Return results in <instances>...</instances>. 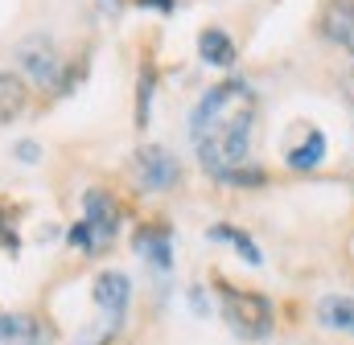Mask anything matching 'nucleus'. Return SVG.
Instances as JSON below:
<instances>
[{
  "instance_id": "1",
  "label": "nucleus",
  "mask_w": 354,
  "mask_h": 345,
  "mask_svg": "<svg viewBox=\"0 0 354 345\" xmlns=\"http://www.w3.org/2000/svg\"><path fill=\"white\" fill-rule=\"evenodd\" d=\"M252 119H256V95H248L243 103H235V107L194 144L202 169L210 172L214 181H218L223 172L248 165V152H252Z\"/></svg>"
},
{
  "instance_id": "2",
  "label": "nucleus",
  "mask_w": 354,
  "mask_h": 345,
  "mask_svg": "<svg viewBox=\"0 0 354 345\" xmlns=\"http://www.w3.org/2000/svg\"><path fill=\"white\" fill-rule=\"evenodd\" d=\"M120 235V206L111 193L103 189H87L83 193V222H75L66 230V243L79 251H103L111 247V239Z\"/></svg>"
},
{
  "instance_id": "7",
  "label": "nucleus",
  "mask_w": 354,
  "mask_h": 345,
  "mask_svg": "<svg viewBox=\"0 0 354 345\" xmlns=\"http://www.w3.org/2000/svg\"><path fill=\"white\" fill-rule=\"evenodd\" d=\"M132 251L145 259L157 275H169V271H174V239H169L165 226H153V222L136 226V235H132Z\"/></svg>"
},
{
  "instance_id": "3",
  "label": "nucleus",
  "mask_w": 354,
  "mask_h": 345,
  "mask_svg": "<svg viewBox=\"0 0 354 345\" xmlns=\"http://www.w3.org/2000/svg\"><path fill=\"white\" fill-rule=\"evenodd\" d=\"M218 292H223V317L227 325L243 337V342H264L272 333V300L264 292H252V288H231L227 279H218Z\"/></svg>"
},
{
  "instance_id": "13",
  "label": "nucleus",
  "mask_w": 354,
  "mask_h": 345,
  "mask_svg": "<svg viewBox=\"0 0 354 345\" xmlns=\"http://www.w3.org/2000/svg\"><path fill=\"white\" fill-rule=\"evenodd\" d=\"M288 169L292 172H309V169H317L322 161H326V136L317 132V128H309L305 136H301V144L297 148H288Z\"/></svg>"
},
{
  "instance_id": "18",
  "label": "nucleus",
  "mask_w": 354,
  "mask_h": 345,
  "mask_svg": "<svg viewBox=\"0 0 354 345\" xmlns=\"http://www.w3.org/2000/svg\"><path fill=\"white\" fill-rule=\"evenodd\" d=\"M132 4H136V8H153V12H165V17H169V12H177V0H132Z\"/></svg>"
},
{
  "instance_id": "4",
  "label": "nucleus",
  "mask_w": 354,
  "mask_h": 345,
  "mask_svg": "<svg viewBox=\"0 0 354 345\" xmlns=\"http://www.w3.org/2000/svg\"><path fill=\"white\" fill-rule=\"evenodd\" d=\"M17 58L29 70V79L37 86H46L50 95H66V90H75V83L83 79V66H66L50 37H29Z\"/></svg>"
},
{
  "instance_id": "8",
  "label": "nucleus",
  "mask_w": 354,
  "mask_h": 345,
  "mask_svg": "<svg viewBox=\"0 0 354 345\" xmlns=\"http://www.w3.org/2000/svg\"><path fill=\"white\" fill-rule=\"evenodd\" d=\"M91 296H95L99 313H107V321H111V329H115V325L124 321V313H128L132 284H128V275H120V271H103V275H95Z\"/></svg>"
},
{
  "instance_id": "16",
  "label": "nucleus",
  "mask_w": 354,
  "mask_h": 345,
  "mask_svg": "<svg viewBox=\"0 0 354 345\" xmlns=\"http://www.w3.org/2000/svg\"><path fill=\"white\" fill-rule=\"evenodd\" d=\"M153 86H157V70L145 62L140 66V83H136V128L149 124V107H153Z\"/></svg>"
},
{
  "instance_id": "20",
  "label": "nucleus",
  "mask_w": 354,
  "mask_h": 345,
  "mask_svg": "<svg viewBox=\"0 0 354 345\" xmlns=\"http://www.w3.org/2000/svg\"><path fill=\"white\" fill-rule=\"evenodd\" d=\"M17 157H21V161H37V157H41V148H37V144H29V140H21V144H17Z\"/></svg>"
},
{
  "instance_id": "15",
  "label": "nucleus",
  "mask_w": 354,
  "mask_h": 345,
  "mask_svg": "<svg viewBox=\"0 0 354 345\" xmlns=\"http://www.w3.org/2000/svg\"><path fill=\"white\" fill-rule=\"evenodd\" d=\"M25 83L17 75H4L0 70V124H12L21 111H25Z\"/></svg>"
},
{
  "instance_id": "5",
  "label": "nucleus",
  "mask_w": 354,
  "mask_h": 345,
  "mask_svg": "<svg viewBox=\"0 0 354 345\" xmlns=\"http://www.w3.org/2000/svg\"><path fill=\"white\" fill-rule=\"evenodd\" d=\"M252 95V86L243 83V79H223V83H214V86H206L202 90V99L194 103V111H189V140L198 144L235 103H243Z\"/></svg>"
},
{
  "instance_id": "14",
  "label": "nucleus",
  "mask_w": 354,
  "mask_h": 345,
  "mask_svg": "<svg viewBox=\"0 0 354 345\" xmlns=\"http://www.w3.org/2000/svg\"><path fill=\"white\" fill-rule=\"evenodd\" d=\"M210 239L214 243H227V247H235L243 263H252V267H260L264 255H260V247L252 243V235L248 230H239V226H227V222H218V226H210Z\"/></svg>"
},
{
  "instance_id": "6",
  "label": "nucleus",
  "mask_w": 354,
  "mask_h": 345,
  "mask_svg": "<svg viewBox=\"0 0 354 345\" xmlns=\"http://www.w3.org/2000/svg\"><path fill=\"white\" fill-rule=\"evenodd\" d=\"M132 177L140 189H153V193H165L181 185V161H177L169 148L161 144H140L132 152Z\"/></svg>"
},
{
  "instance_id": "10",
  "label": "nucleus",
  "mask_w": 354,
  "mask_h": 345,
  "mask_svg": "<svg viewBox=\"0 0 354 345\" xmlns=\"http://www.w3.org/2000/svg\"><path fill=\"white\" fill-rule=\"evenodd\" d=\"M235 37L227 33V29H218V25H210V29H202L198 33V58L206 62V66H218V70H227V66H235Z\"/></svg>"
},
{
  "instance_id": "17",
  "label": "nucleus",
  "mask_w": 354,
  "mask_h": 345,
  "mask_svg": "<svg viewBox=\"0 0 354 345\" xmlns=\"http://www.w3.org/2000/svg\"><path fill=\"white\" fill-rule=\"evenodd\" d=\"M264 181H268V169H260V165H239V169L218 177V185H235V189H260Z\"/></svg>"
},
{
  "instance_id": "19",
  "label": "nucleus",
  "mask_w": 354,
  "mask_h": 345,
  "mask_svg": "<svg viewBox=\"0 0 354 345\" xmlns=\"http://www.w3.org/2000/svg\"><path fill=\"white\" fill-rule=\"evenodd\" d=\"M189 308H194L198 317H206V313H210V304H206V292H202V288H189Z\"/></svg>"
},
{
  "instance_id": "11",
  "label": "nucleus",
  "mask_w": 354,
  "mask_h": 345,
  "mask_svg": "<svg viewBox=\"0 0 354 345\" xmlns=\"http://www.w3.org/2000/svg\"><path fill=\"white\" fill-rule=\"evenodd\" d=\"M0 345H41V325L29 313H0Z\"/></svg>"
},
{
  "instance_id": "12",
  "label": "nucleus",
  "mask_w": 354,
  "mask_h": 345,
  "mask_svg": "<svg viewBox=\"0 0 354 345\" xmlns=\"http://www.w3.org/2000/svg\"><path fill=\"white\" fill-rule=\"evenodd\" d=\"M317 321L334 333L354 337V296H322L317 300Z\"/></svg>"
},
{
  "instance_id": "9",
  "label": "nucleus",
  "mask_w": 354,
  "mask_h": 345,
  "mask_svg": "<svg viewBox=\"0 0 354 345\" xmlns=\"http://www.w3.org/2000/svg\"><path fill=\"white\" fill-rule=\"evenodd\" d=\"M322 37L334 41L354 58V0H326L322 8Z\"/></svg>"
}]
</instances>
